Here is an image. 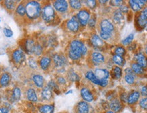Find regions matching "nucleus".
Returning <instances> with one entry per match:
<instances>
[{
  "label": "nucleus",
  "mask_w": 147,
  "mask_h": 113,
  "mask_svg": "<svg viewBox=\"0 0 147 113\" xmlns=\"http://www.w3.org/2000/svg\"><path fill=\"white\" fill-rule=\"evenodd\" d=\"M26 15L29 19H35L40 17L42 14V8L38 1H31L27 3L25 6Z\"/></svg>",
  "instance_id": "1"
},
{
  "label": "nucleus",
  "mask_w": 147,
  "mask_h": 113,
  "mask_svg": "<svg viewBox=\"0 0 147 113\" xmlns=\"http://www.w3.org/2000/svg\"><path fill=\"white\" fill-rule=\"evenodd\" d=\"M42 17L44 21L47 23H50L55 19V12L54 8L51 4L45 5L42 8Z\"/></svg>",
  "instance_id": "2"
},
{
  "label": "nucleus",
  "mask_w": 147,
  "mask_h": 113,
  "mask_svg": "<svg viewBox=\"0 0 147 113\" xmlns=\"http://www.w3.org/2000/svg\"><path fill=\"white\" fill-rule=\"evenodd\" d=\"M70 49L77 51L82 55H86V52H87V49H86V46L82 42L78 40H74L73 41H72V42L70 43Z\"/></svg>",
  "instance_id": "3"
},
{
  "label": "nucleus",
  "mask_w": 147,
  "mask_h": 113,
  "mask_svg": "<svg viewBox=\"0 0 147 113\" xmlns=\"http://www.w3.org/2000/svg\"><path fill=\"white\" fill-rule=\"evenodd\" d=\"M147 0H130L129 5L134 12H138L143 10L146 6Z\"/></svg>",
  "instance_id": "4"
},
{
  "label": "nucleus",
  "mask_w": 147,
  "mask_h": 113,
  "mask_svg": "<svg viewBox=\"0 0 147 113\" xmlns=\"http://www.w3.org/2000/svg\"><path fill=\"white\" fill-rule=\"evenodd\" d=\"M86 78L89 80L90 81H91L93 83H94L95 84H97V85H100L102 87H105L108 85V80H100L97 78V77L95 76V74L93 73V72L89 71L87 72L86 74Z\"/></svg>",
  "instance_id": "5"
},
{
  "label": "nucleus",
  "mask_w": 147,
  "mask_h": 113,
  "mask_svg": "<svg viewBox=\"0 0 147 113\" xmlns=\"http://www.w3.org/2000/svg\"><path fill=\"white\" fill-rule=\"evenodd\" d=\"M77 19L78 22L82 25V26L86 25L88 23V21L90 19L89 12L86 9H82L80 10L77 15Z\"/></svg>",
  "instance_id": "6"
},
{
  "label": "nucleus",
  "mask_w": 147,
  "mask_h": 113,
  "mask_svg": "<svg viewBox=\"0 0 147 113\" xmlns=\"http://www.w3.org/2000/svg\"><path fill=\"white\" fill-rule=\"evenodd\" d=\"M100 32L108 33H112V32L114 29V27L113 25V24L110 21L107 20V19H104V20L102 21V22L100 23Z\"/></svg>",
  "instance_id": "7"
},
{
  "label": "nucleus",
  "mask_w": 147,
  "mask_h": 113,
  "mask_svg": "<svg viewBox=\"0 0 147 113\" xmlns=\"http://www.w3.org/2000/svg\"><path fill=\"white\" fill-rule=\"evenodd\" d=\"M53 7L57 11L59 12H65L68 8V3L64 0H57L53 2Z\"/></svg>",
  "instance_id": "8"
},
{
  "label": "nucleus",
  "mask_w": 147,
  "mask_h": 113,
  "mask_svg": "<svg viewBox=\"0 0 147 113\" xmlns=\"http://www.w3.org/2000/svg\"><path fill=\"white\" fill-rule=\"evenodd\" d=\"M12 57L15 63H21L24 61L25 56L23 51L17 49V50L13 51L12 54Z\"/></svg>",
  "instance_id": "9"
},
{
  "label": "nucleus",
  "mask_w": 147,
  "mask_h": 113,
  "mask_svg": "<svg viewBox=\"0 0 147 113\" xmlns=\"http://www.w3.org/2000/svg\"><path fill=\"white\" fill-rule=\"evenodd\" d=\"M136 63L144 69L147 68V56L143 53H138L135 56Z\"/></svg>",
  "instance_id": "10"
},
{
  "label": "nucleus",
  "mask_w": 147,
  "mask_h": 113,
  "mask_svg": "<svg viewBox=\"0 0 147 113\" xmlns=\"http://www.w3.org/2000/svg\"><path fill=\"white\" fill-rule=\"evenodd\" d=\"M67 27L72 32H76L79 29V22L78 21V19L76 18L75 17H73L70 19L67 23Z\"/></svg>",
  "instance_id": "11"
},
{
  "label": "nucleus",
  "mask_w": 147,
  "mask_h": 113,
  "mask_svg": "<svg viewBox=\"0 0 147 113\" xmlns=\"http://www.w3.org/2000/svg\"><path fill=\"white\" fill-rule=\"evenodd\" d=\"M80 93L83 100H84V101H86V102H91L94 100V97H93V93H92L91 92V91L88 89H87V88H82L80 91Z\"/></svg>",
  "instance_id": "12"
},
{
  "label": "nucleus",
  "mask_w": 147,
  "mask_h": 113,
  "mask_svg": "<svg viewBox=\"0 0 147 113\" xmlns=\"http://www.w3.org/2000/svg\"><path fill=\"white\" fill-rule=\"evenodd\" d=\"M95 75L100 80H108L109 78V72L105 69H97L95 72Z\"/></svg>",
  "instance_id": "13"
},
{
  "label": "nucleus",
  "mask_w": 147,
  "mask_h": 113,
  "mask_svg": "<svg viewBox=\"0 0 147 113\" xmlns=\"http://www.w3.org/2000/svg\"><path fill=\"white\" fill-rule=\"evenodd\" d=\"M136 24L139 29H143L147 27V19L142 13L140 12L136 19Z\"/></svg>",
  "instance_id": "14"
},
{
  "label": "nucleus",
  "mask_w": 147,
  "mask_h": 113,
  "mask_svg": "<svg viewBox=\"0 0 147 113\" xmlns=\"http://www.w3.org/2000/svg\"><path fill=\"white\" fill-rule=\"evenodd\" d=\"M140 97V93L138 91H134L128 95L127 98V103L130 105H133L136 104V102L139 100Z\"/></svg>",
  "instance_id": "15"
},
{
  "label": "nucleus",
  "mask_w": 147,
  "mask_h": 113,
  "mask_svg": "<svg viewBox=\"0 0 147 113\" xmlns=\"http://www.w3.org/2000/svg\"><path fill=\"white\" fill-rule=\"evenodd\" d=\"M53 62L57 67H62L66 63V59L64 56L56 54L53 57Z\"/></svg>",
  "instance_id": "16"
},
{
  "label": "nucleus",
  "mask_w": 147,
  "mask_h": 113,
  "mask_svg": "<svg viewBox=\"0 0 147 113\" xmlns=\"http://www.w3.org/2000/svg\"><path fill=\"white\" fill-rule=\"evenodd\" d=\"M92 61L95 64H101V63H104L105 61V58L104 56L102 53L98 52H94L91 55Z\"/></svg>",
  "instance_id": "17"
},
{
  "label": "nucleus",
  "mask_w": 147,
  "mask_h": 113,
  "mask_svg": "<svg viewBox=\"0 0 147 113\" xmlns=\"http://www.w3.org/2000/svg\"><path fill=\"white\" fill-rule=\"evenodd\" d=\"M110 108L111 110H113V112H119L122 108L121 102L117 100V99H114V100H112L110 103Z\"/></svg>",
  "instance_id": "18"
},
{
  "label": "nucleus",
  "mask_w": 147,
  "mask_h": 113,
  "mask_svg": "<svg viewBox=\"0 0 147 113\" xmlns=\"http://www.w3.org/2000/svg\"><path fill=\"white\" fill-rule=\"evenodd\" d=\"M91 42L95 47L100 48L104 45V42L98 35L94 34L91 38Z\"/></svg>",
  "instance_id": "19"
},
{
  "label": "nucleus",
  "mask_w": 147,
  "mask_h": 113,
  "mask_svg": "<svg viewBox=\"0 0 147 113\" xmlns=\"http://www.w3.org/2000/svg\"><path fill=\"white\" fill-rule=\"evenodd\" d=\"M77 110L78 113H88L89 106L86 102H80L77 105Z\"/></svg>",
  "instance_id": "20"
},
{
  "label": "nucleus",
  "mask_w": 147,
  "mask_h": 113,
  "mask_svg": "<svg viewBox=\"0 0 147 113\" xmlns=\"http://www.w3.org/2000/svg\"><path fill=\"white\" fill-rule=\"evenodd\" d=\"M54 110L55 106L53 104H44L39 108L40 113H54Z\"/></svg>",
  "instance_id": "21"
},
{
  "label": "nucleus",
  "mask_w": 147,
  "mask_h": 113,
  "mask_svg": "<svg viewBox=\"0 0 147 113\" xmlns=\"http://www.w3.org/2000/svg\"><path fill=\"white\" fill-rule=\"evenodd\" d=\"M10 80H11V76L10 74L8 73H3L0 76V85L2 86H6L10 83Z\"/></svg>",
  "instance_id": "22"
},
{
  "label": "nucleus",
  "mask_w": 147,
  "mask_h": 113,
  "mask_svg": "<svg viewBox=\"0 0 147 113\" xmlns=\"http://www.w3.org/2000/svg\"><path fill=\"white\" fill-rule=\"evenodd\" d=\"M131 69L132 70V71L138 75H142L144 73V69L138 64L137 63H133L131 66Z\"/></svg>",
  "instance_id": "23"
},
{
  "label": "nucleus",
  "mask_w": 147,
  "mask_h": 113,
  "mask_svg": "<svg viewBox=\"0 0 147 113\" xmlns=\"http://www.w3.org/2000/svg\"><path fill=\"white\" fill-rule=\"evenodd\" d=\"M27 97L29 101L35 102L38 101V96L33 89H29L27 91Z\"/></svg>",
  "instance_id": "24"
},
{
  "label": "nucleus",
  "mask_w": 147,
  "mask_h": 113,
  "mask_svg": "<svg viewBox=\"0 0 147 113\" xmlns=\"http://www.w3.org/2000/svg\"><path fill=\"white\" fill-rule=\"evenodd\" d=\"M51 59L49 57H42L40 61V66L43 70H46L49 68L51 65Z\"/></svg>",
  "instance_id": "25"
},
{
  "label": "nucleus",
  "mask_w": 147,
  "mask_h": 113,
  "mask_svg": "<svg viewBox=\"0 0 147 113\" xmlns=\"http://www.w3.org/2000/svg\"><path fill=\"white\" fill-rule=\"evenodd\" d=\"M33 80L34 82L35 85H36L39 88H42L44 86V78L41 75L36 74L33 76Z\"/></svg>",
  "instance_id": "26"
},
{
  "label": "nucleus",
  "mask_w": 147,
  "mask_h": 113,
  "mask_svg": "<svg viewBox=\"0 0 147 113\" xmlns=\"http://www.w3.org/2000/svg\"><path fill=\"white\" fill-rule=\"evenodd\" d=\"M42 98L45 100H50L53 96L52 91L49 87H45L42 91Z\"/></svg>",
  "instance_id": "27"
},
{
  "label": "nucleus",
  "mask_w": 147,
  "mask_h": 113,
  "mask_svg": "<svg viewBox=\"0 0 147 113\" xmlns=\"http://www.w3.org/2000/svg\"><path fill=\"white\" fill-rule=\"evenodd\" d=\"M16 13H17V15H19V17H24V16L26 15L25 6L24 5V3H20V4L17 7Z\"/></svg>",
  "instance_id": "28"
},
{
  "label": "nucleus",
  "mask_w": 147,
  "mask_h": 113,
  "mask_svg": "<svg viewBox=\"0 0 147 113\" xmlns=\"http://www.w3.org/2000/svg\"><path fill=\"white\" fill-rule=\"evenodd\" d=\"M68 55L70 56V59L72 60H78L79 59H80L82 56L80 53L74 50H72V49L69 50Z\"/></svg>",
  "instance_id": "29"
},
{
  "label": "nucleus",
  "mask_w": 147,
  "mask_h": 113,
  "mask_svg": "<svg viewBox=\"0 0 147 113\" xmlns=\"http://www.w3.org/2000/svg\"><path fill=\"white\" fill-rule=\"evenodd\" d=\"M34 42L32 40H27L25 42V49L29 53H33V49L35 47Z\"/></svg>",
  "instance_id": "30"
},
{
  "label": "nucleus",
  "mask_w": 147,
  "mask_h": 113,
  "mask_svg": "<svg viewBox=\"0 0 147 113\" xmlns=\"http://www.w3.org/2000/svg\"><path fill=\"white\" fill-rule=\"evenodd\" d=\"M112 60H113V61H114V63H116V64H117V65H118V66H124V64H125V59H124V58L123 57V56L116 55L113 56Z\"/></svg>",
  "instance_id": "31"
},
{
  "label": "nucleus",
  "mask_w": 147,
  "mask_h": 113,
  "mask_svg": "<svg viewBox=\"0 0 147 113\" xmlns=\"http://www.w3.org/2000/svg\"><path fill=\"white\" fill-rule=\"evenodd\" d=\"M21 96V91L19 87H15L12 91V99L16 101L20 100Z\"/></svg>",
  "instance_id": "32"
},
{
  "label": "nucleus",
  "mask_w": 147,
  "mask_h": 113,
  "mask_svg": "<svg viewBox=\"0 0 147 113\" xmlns=\"http://www.w3.org/2000/svg\"><path fill=\"white\" fill-rule=\"evenodd\" d=\"M70 5L71 8H73L74 10H79L82 7L81 2L80 1H78V0H72V1H70Z\"/></svg>",
  "instance_id": "33"
},
{
  "label": "nucleus",
  "mask_w": 147,
  "mask_h": 113,
  "mask_svg": "<svg viewBox=\"0 0 147 113\" xmlns=\"http://www.w3.org/2000/svg\"><path fill=\"white\" fill-rule=\"evenodd\" d=\"M112 74L114 75L115 78L119 79L122 76V70L121 68L119 67H114V69H113Z\"/></svg>",
  "instance_id": "34"
},
{
  "label": "nucleus",
  "mask_w": 147,
  "mask_h": 113,
  "mask_svg": "<svg viewBox=\"0 0 147 113\" xmlns=\"http://www.w3.org/2000/svg\"><path fill=\"white\" fill-rule=\"evenodd\" d=\"M113 18H114V21L115 22L119 23L123 18V14H122V12L120 10H117V11H116V12H114Z\"/></svg>",
  "instance_id": "35"
},
{
  "label": "nucleus",
  "mask_w": 147,
  "mask_h": 113,
  "mask_svg": "<svg viewBox=\"0 0 147 113\" xmlns=\"http://www.w3.org/2000/svg\"><path fill=\"white\" fill-rule=\"evenodd\" d=\"M4 6H6V9H8L9 10H12L13 9H15L16 3L15 2V1H5Z\"/></svg>",
  "instance_id": "36"
},
{
  "label": "nucleus",
  "mask_w": 147,
  "mask_h": 113,
  "mask_svg": "<svg viewBox=\"0 0 147 113\" xmlns=\"http://www.w3.org/2000/svg\"><path fill=\"white\" fill-rule=\"evenodd\" d=\"M134 38V33H130L128 36L126 38H125L124 40L122 41V43H123V45H129L132 43V42L133 41Z\"/></svg>",
  "instance_id": "37"
},
{
  "label": "nucleus",
  "mask_w": 147,
  "mask_h": 113,
  "mask_svg": "<svg viewBox=\"0 0 147 113\" xmlns=\"http://www.w3.org/2000/svg\"><path fill=\"white\" fill-rule=\"evenodd\" d=\"M125 80L126 81L127 83L129 84H132L135 82V76H134V74H126L125 76Z\"/></svg>",
  "instance_id": "38"
},
{
  "label": "nucleus",
  "mask_w": 147,
  "mask_h": 113,
  "mask_svg": "<svg viewBox=\"0 0 147 113\" xmlns=\"http://www.w3.org/2000/svg\"><path fill=\"white\" fill-rule=\"evenodd\" d=\"M114 53L116 55L123 56L125 54V49L123 47H118L115 49Z\"/></svg>",
  "instance_id": "39"
},
{
  "label": "nucleus",
  "mask_w": 147,
  "mask_h": 113,
  "mask_svg": "<svg viewBox=\"0 0 147 113\" xmlns=\"http://www.w3.org/2000/svg\"><path fill=\"white\" fill-rule=\"evenodd\" d=\"M139 105L144 110H147V97L141 99L139 102Z\"/></svg>",
  "instance_id": "40"
},
{
  "label": "nucleus",
  "mask_w": 147,
  "mask_h": 113,
  "mask_svg": "<svg viewBox=\"0 0 147 113\" xmlns=\"http://www.w3.org/2000/svg\"><path fill=\"white\" fill-rule=\"evenodd\" d=\"M42 53V48L40 45H35L33 49V53H34L36 55H40Z\"/></svg>",
  "instance_id": "41"
},
{
  "label": "nucleus",
  "mask_w": 147,
  "mask_h": 113,
  "mask_svg": "<svg viewBox=\"0 0 147 113\" xmlns=\"http://www.w3.org/2000/svg\"><path fill=\"white\" fill-rule=\"evenodd\" d=\"M68 77H69V78H70V80L72 81H78V80H79V79H80L78 75L74 72H70V73H69Z\"/></svg>",
  "instance_id": "42"
},
{
  "label": "nucleus",
  "mask_w": 147,
  "mask_h": 113,
  "mask_svg": "<svg viewBox=\"0 0 147 113\" xmlns=\"http://www.w3.org/2000/svg\"><path fill=\"white\" fill-rule=\"evenodd\" d=\"M48 87H49L51 90H54L55 91H56L57 90L59 89L57 84L53 80H51L49 82V84H48Z\"/></svg>",
  "instance_id": "43"
},
{
  "label": "nucleus",
  "mask_w": 147,
  "mask_h": 113,
  "mask_svg": "<svg viewBox=\"0 0 147 113\" xmlns=\"http://www.w3.org/2000/svg\"><path fill=\"white\" fill-rule=\"evenodd\" d=\"M112 36V33H104V32H100V38L102 40H108L111 38Z\"/></svg>",
  "instance_id": "44"
},
{
  "label": "nucleus",
  "mask_w": 147,
  "mask_h": 113,
  "mask_svg": "<svg viewBox=\"0 0 147 113\" xmlns=\"http://www.w3.org/2000/svg\"><path fill=\"white\" fill-rule=\"evenodd\" d=\"M3 33H4L5 36L8 37V38H10V37L13 36V32H12V30L8 29V28L6 27H5L4 29H3Z\"/></svg>",
  "instance_id": "45"
},
{
  "label": "nucleus",
  "mask_w": 147,
  "mask_h": 113,
  "mask_svg": "<svg viewBox=\"0 0 147 113\" xmlns=\"http://www.w3.org/2000/svg\"><path fill=\"white\" fill-rule=\"evenodd\" d=\"M86 5H87V6L91 8H94L97 5L96 1H95V0H91H91H90V1H86Z\"/></svg>",
  "instance_id": "46"
},
{
  "label": "nucleus",
  "mask_w": 147,
  "mask_h": 113,
  "mask_svg": "<svg viewBox=\"0 0 147 113\" xmlns=\"http://www.w3.org/2000/svg\"><path fill=\"white\" fill-rule=\"evenodd\" d=\"M141 95H142L143 97H147V85H144L142 86L140 89V91Z\"/></svg>",
  "instance_id": "47"
},
{
  "label": "nucleus",
  "mask_w": 147,
  "mask_h": 113,
  "mask_svg": "<svg viewBox=\"0 0 147 113\" xmlns=\"http://www.w3.org/2000/svg\"><path fill=\"white\" fill-rule=\"evenodd\" d=\"M123 3V1H111L110 3L113 6H121Z\"/></svg>",
  "instance_id": "48"
},
{
  "label": "nucleus",
  "mask_w": 147,
  "mask_h": 113,
  "mask_svg": "<svg viewBox=\"0 0 147 113\" xmlns=\"http://www.w3.org/2000/svg\"><path fill=\"white\" fill-rule=\"evenodd\" d=\"M29 66L31 67V68H35L37 67V64H36V62L33 60V59H30L29 61Z\"/></svg>",
  "instance_id": "49"
},
{
  "label": "nucleus",
  "mask_w": 147,
  "mask_h": 113,
  "mask_svg": "<svg viewBox=\"0 0 147 113\" xmlns=\"http://www.w3.org/2000/svg\"><path fill=\"white\" fill-rule=\"evenodd\" d=\"M95 19H93V18H92V19H89V21H88V25H89V26L90 27H94V26L95 25Z\"/></svg>",
  "instance_id": "50"
},
{
  "label": "nucleus",
  "mask_w": 147,
  "mask_h": 113,
  "mask_svg": "<svg viewBox=\"0 0 147 113\" xmlns=\"http://www.w3.org/2000/svg\"><path fill=\"white\" fill-rule=\"evenodd\" d=\"M57 82H58V83L61 84H65V82H66V81H65L64 78L59 77L57 78Z\"/></svg>",
  "instance_id": "51"
},
{
  "label": "nucleus",
  "mask_w": 147,
  "mask_h": 113,
  "mask_svg": "<svg viewBox=\"0 0 147 113\" xmlns=\"http://www.w3.org/2000/svg\"><path fill=\"white\" fill-rule=\"evenodd\" d=\"M127 98H128V97L127 96L126 93H123V94H121V101H123L124 102H127Z\"/></svg>",
  "instance_id": "52"
},
{
  "label": "nucleus",
  "mask_w": 147,
  "mask_h": 113,
  "mask_svg": "<svg viewBox=\"0 0 147 113\" xmlns=\"http://www.w3.org/2000/svg\"><path fill=\"white\" fill-rule=\"evenodd\" d=\"M9 109L6 107H1L0 108V113H8Z\"/></svg>",
  "instance_id": "53"
},
{
  "label": "nucleus",
  "mask_w": 147,
  "mask_h": 113,
  "mask_svg": "<svg viewBox=\"0 0 147 113\" xmlns=\"http://www.w3.org/2000/svg\"><path fill=\"white\" fill-rule=\"evenodd\" d=\"M125 73H126L127 74H133V71L131 68H127L126 70H125Z\"/></svg>",
  "instance_id": "54"
},
{
  "label": "nucleus",
  "mask_w": 147,
  "mask_h": 113,
  "mask_svg": "<svg viewBox=\"0 0 147 113\" xmlns=\"http://www.w3.org/2000/svg\"><path fill=\"white\" fill-rule=\"evenodd\" d=\"M144 51H145V55H146V56H147V47H146L145 48V49H144Z\"/></svg>",
  "instance_id": "55"
},
{
  "label": "nucleus",
  "mask_w": 147,
  "mask_h": 113,
  "mask_svg": "<svg viewBox=\"0 0 147 113\" xmlns=\"http://www.w3.org/2000/svg\"><path fill=\"white\" fill-rule=\"evenodd\" d=\"M72 93V90H71V91H68V92H67V93H65V94L68 95L69 93Z\"/></svg>",
  "instance_id": "56"
},
{
  "label": "nucleus",
  "mask_w": 147,
  "mask_h": 113,
  "mask_svg": "<svg viewBox=\"0 0 147 113\" xmlns=\"http://www.w3.org/2000/svg\"><path fill=\"white\" fill-rule=\"evenodd\" d=\"M106 113H115V112H113V111H112V110H108L106 112Z\"/></svg>",
  "instance_id": "57"
},
{
  "label": "nucleus",
  "mask_w": 147,
  "mask_h": 113,
  "mask_svg": "<svg viewBox=\"0 0 147 113\" xmlns=\"http://www.w3.org/2000/svg\"><path fill=\"white\" fill-rule=\"evenodd\" d=\"M107 1H100V3H106V2H107Z\"/></svg>",
  "instance_id": "58"
},
{
  "label": "nucleus",
  "mask_w": 147,
  "mask_h": 113,
  "mask_svg": "<svg viewBox=\"0 0 147 113\" xmlns=\"http://www.w3.org/2000/svg\"><path fill=\"white\" fill-rule=\"evenodd\" d=\"M146 31H147V27H146Z\"/></svg>",
  "instance_id": "59"
},
{
  "label": "nucleus",
  "mask_w": 147,
  "mask_h": 113,
  "mask_svg": "<svg viewBox=\"0 0 147 113\" xmlns=\"http://www.w3.org/2000/svg\"><path fill=\"white\" fill-rule=\"evenodd\" d=\"M0 21H1V20H0Z\"/></svg>",
  "instance_id": "60"
}]
</instances>
